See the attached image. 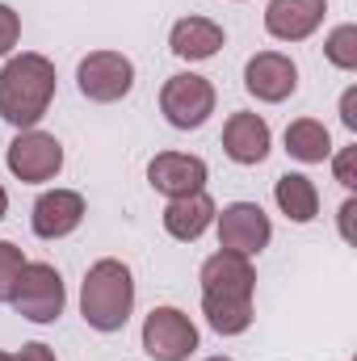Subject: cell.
Listing matches in <instances>:
<instances>
[{
    "instance_id": "6da1fadb",
    "label": "cell",
    "mask_w": 357,
    "mask_h": 361,
    "mask_svg": "<svg viewBox=\"0 0 357 361\" xmlns=\"http://www.w3.org/2000/svg\"><path fill=\"white\" fill-rule=\"evenodd\" d=\"M253 290L257 269L248 257L214 252L202 265V311L219 336H240L253 324Z\"/></svg>"
},
{
    "instance_id": "7a4b0ae2",
    "label": "cell",
    "mask_w": 357,
    "mask_h": 361,
    "mask_svg": "<svg viewBox=\"0 0 357 361\" xmlns=\"http://www.w3.org/2000/svg\"><path fill=\"white\" fill-rule=\"evenodd\" d=\"M55 101V63L47 55H13L0 68V118L17 130H34Z\"/></svg>"
},
{
    "instance_id": "3957f363",
    "label": "cell",
    "mask_w": 357,
    "mask_h": 361,
    "mask_svg": "<svg viewBox=\"0 0 357 361\" xmlns=\"http://www.w3.org/2000/svg\"><path fill=\"white\" fill-rule=\"evenodd\" d=\"M135 311V277L122 261L105 257L85 273V286H80V315L85 324L97 332H118L126 328Z\"/></svg>"
},
{
    "instance_id": "277c9868",
    "label": "cell",
    "mask_w": 357,
    "mask_h": 361,
    "mask_svg": "<svg viewBox=\"0 0 357 361\" xmlns=\"http://www.w3.org/2000/svg\"><path fill=\"white\" fill-rule=\"evenodd\" d=\"M8 302H13L17 315L30 319V324H55V319L63 315V302H68L59 269L47 265V261H25V269L17 277Z\"/></svg>"
},
{
    "instance_id": "5b68a950",
    "label": "cell",
    "mask_w": 357,
    "mask_h": 361,
    "mask_svg": "<svg viewBox=\"0 0 357 361\" xmlns=\"http://www.w3.org/2000/svg\"><path fill=\"white\" fill-rule=\"evenodd\" d=\"M160 109H164L169 126H177V130H198V126L214 114V85H210L206 76H193V72L169 76L164 89H160Z\"/></svg>"
},
{
    "instance_id": "8992f818",
    "label": "cell",
    "mask_w": 357,
    "mask_h": 361,
    "mask_svg": "<svg viewBox=\"0 0 357 361\" xmlns=\"http://www.w3.org/2000/svg\"><path fill=\"white\" fill-rule=\"evenodd\" d=\"M76 85L97 105L122 101L126 92L135 89V63L126 55H118V51H92L76 68Z\"/></svg>"
},
{
    "instance_id": "52a82bcc",
    "label": "cell",
    "mask_w": 357,
    "mask_h": 361,
    "mask_svg": "<svg viewBox=\"0 0 357 361\" xmlns=\"http://www.w3.org/2000/svg\"><path fill=\"white\" fill-rule=\"evenodd\" d=\"M198 349V328L177 307H156L143 319V353L152 361H185Z\"/></svg>"
},
{
    "instance_id": "ba28073f",
    "label": "cell",
    "mask_w": 357,
    "mask_h": 361,
    "mask_svg": "<svg viewBox=\"0 0 357 361\" xmlns=\"http://www.w3.org/2000/svg\"><path fill=\"white\" fill-rule=\"evenodd\" d=\"M269 240H273V227H269V214L257 202H231L223 206L219 214V248L223 252H236V257H257L265 252Z\"/></svg>"
},
{
    "instance_id": "9c48e42d",
    "label": "cell",
    "mask_w": 357,
    "mask_h": 361,
    "mask_svg": "<svg viewBox=\"0 0 357 361\" xmlns=\"http://www.w3.org/2000/svg\"><path fill=\"white\" fill-rule=\"evenodd\" d=\"M63 169V147L55 135L47 130H21L8 143V173L25 185H42V180L59 177Z\"/></svg>"
},
{
    "instance_id": "30bf717a",
    "label": "cell",
    "mask_w": 357,
    "mask_h": 361,
    "mask_svg": "<svg viewBox=\"0 0 357 361\" xmlns=\"http://www.w3.org/2000/svg\"><path fill=\"white\" fill-rule=\"evenodd\" d=\"M244 89L253 92L257 101H265V105H277V101H286L290 92L298 89V68L282 51H261L244 68Z\"/></svg>"
},
{
    "instance_id": "8fae6325",
    "label": "cell",
    "mask_w": 357,
    "mask_h": 361,
    "mask_svg": "<svg viewBox=\"0 0 357 361\" xmlns=\"http://www.w3.org/2000/svg\"><path fill=\"white\" fill-rule=\"evenodd\" d=\"M30 223H34L38 240H63V235H72L85 223V197L76 189H47L34 202Z\"/></svg>"
},
{
    "instance_id": "7c38bea8",
    "label": "cell",
    "mask_w": 357,
    "mask_h": 361,
    "mask_svg": "<svg viewBox=\"0 0 357 361\" xmlns=\"http://www.w3.org/2000/svg\"><path fill=\"white\" fill-rule=\"evenodd\" d=\"M147 180L169 202L173 197H189V193H198L206 185V160L202 156H189V152H160L147 164Z\"/></svg>"
},
{
    "instance_id": "4fadbf2b",
    "label": "cell",
    "mask_w": 357,
    "mask_h": 361,
    "mask_svg": "<svg viewBox=\"0 0 357 361\" xmlns=\"http://www.w3.org/2000/svg\"><path fill=\"white\" fill-rule=\"evenodd\" d=\"M328 0H269L265 4V30L277 42H303L324 25Z\"/></svg>"
},
{
    "instance_id": "5bb4252c",
    "label": "cell",
    "mask_w": 357,
    "mask_h": 361,
    "mask_svg": "<svg viewBox=\"0 0 357 361\" xmlns=\"http://www.w3.org/2000/svg\"><path fill=\"white\" fill-rule=\"evenodd\" d=\"M223 152L236 164H261L269 156V122L261 114H231L223 126Z\"/></svg>"
},
{
    "instance_id": "9a60e30c",
    "label": "cell",
    "mask_w": 357,
    "mask_h": 361,
    "mask_svg": "<svg viewBox=\"0 0 357 361\" xmlns=\"http://www.w3.org/2000/svg\"><path fill=\"white\" fill-rule=\"evenodd\" d=\"M219 47H223V25L210 17H181L169 34V51L177 59H189V63L219 55Z\"/></svg>"
},
{
    "instance_id": "2e32d148",
    "label": "cell",
    "mask_w": 357,
    "mask_h": 361,
    "mask_svg": "<svg viewBox=\"0 0 357 361\" xmlns=\"http://www.w3.org/2000/svg\"><path fill=\"white\" fill-rule=\"evenodd\" d=\"M210 223H214V197L206 189H198L189 197H173L169 210H164V231L181 244H193Z\"/></svg>"
},
{
    "instance_id": "e0dca14e",
    "label": "cell",
    "mask_w": 357,
    "mask_h": 361,
    "mask_svg": "<svg viewBox=\"0 0 357 361\" xmlns=\"http://www.w3.org/2000/svg\"><path fill=\"white\" fill-rule=\"evenodd\" d=\"M273 197H277V206H282V214H286L290 223H311V219L320 214V189H315V180L303 177V173L277 177Z\"/></svg>"
},
{
    "instance_id": "ac0fdd59",
    "label": "cell",
    "mask_w": 357,
    "mask_h": 361,
    "mask_svg": "<svg viewBox=\"0 0 357 361\" xmlns=\"http://www.w3.org/2000/svg\"><path fill=\"white\" fill-rule=\"evenodd\" d=\"M286 152H290L294 160H303V164H324V160L332 156V135H328L324 122L298 118V122L286 126Z\"/></svg>"
},
{
    "instance_id": "d6986e66",
    "label": "cell",
    "mask_w": 357,
    "mask_h": 361,
    "mask_svg": "<svg viewBox=\"0 0 357 361\" xmlns=\"http://www.w3.org/2000/svg\"><path fill=\"white\" fill-rule=\"evenodd\" d=\"M324 55L332 68L341 72H357V25H337L324 42Z\"/></svg>"
},
{
    "instance_id": "ffe728a7",
    "label": "cell",
    "mask_w": 357,
    "mask_h": 361,
    "mask_svg": "<svg viewBox=\"0 0 357 361\" xmlns=\"http://www.w3.org/2000/svg\"><path fill=\"white\" fill-rule=\"evenodd\" d=\"M21 269H25L21 248H17V244H8V240H0V302H8V298H13V286H17Z\"/></svg>"
},
{
    "instance_id": "44dd1931",
    "label": "cell",
    "mask_w": 357,
    "mask_h": 361,
    "mask_svg": "<svg viewBox=\"0 0 357 361\" xmlns=\"http://www.w3.org/2000/svg\"><path fill=\"white\" fill-rule=\"evenodd\" d=\"M17 38H21V17L8 4H0V55H8L17 47Z\"/></svg>"
},
{
    "instance_id": "7402d4cb",
    "label": "cell",
    "mask_w": 357,
    "mask_h": 361,
    "mask_svg": "<svg viewBox=\"0 0 357 361\" xmlns=\"http://www.w3.org/2000/svg\"><path fill=\"white\" fill-rule=\"evenodd\" d=\"M337 180L345 189L357 185V147H341V156H337Z\"/></svg>"
},
{
    "instance_id": "603a6c76",
    "label": "cell",
    "mask_w": 357,
    "mask_h": 361,
    "mask_svg": "<svg viewBox=\"0 0 357 361\" xmlns=\"http://www.w3.org/2000/svg\"><path fill=\"white\" fill-rule=\"evenodd\" d=\"M17 361H55V349H51V345H42V341H30V345H21Z\"/></svg>"
},
{
    "instance_id": "cb8c5ba5",
    "label": "cell",
    "mask_w": 357,
    "mask_h": 361,
    "mask_svg": "<svg viewBox=\"0 0 357 361\" xmlns=\"http://www.w3.org/2000/svg\"><path fill=\"white\" fill-rule=\"evenodd\" d=\"M341 122H345L349 130H357V89H349L341 97Z\"/></svg>"
},
{
    "instance_id": "d4e9b609",
    "label": "cell",
    "mask_w": 357,
    "mask_h": 361,
    "mask_svg": "<svg viewBox=\"0 0 357 361\" xmlns=\"http://www.w3.org/2000/svg\"><path fill=\"white\" fill-rule=\"evenodd\" d=\"M353 214H357V202L349 197V202L341 206V235H345V240H353Z\"/></svg>"
},
{
    "instance_id": "484cf974",
    "label": "cell",
    "mask_w": 357,
    "mask_h": 361,
    "mask_svg": "<svg viewBox=\"0 0 357 361\" xmlns=\"http://www.w3.org/2000/svg\"><path fill=\"white\" fill-rule=\"evenodd\" d=\"M4 210H8V193H4V185H0V219H4Z\"/></svg>"
},
{
    "instance_id": "4316f807",
    "label": "cell",
    "mask_w": 357,
    "mask_h": 361,
    "mask_svg": "<svg viewBox=\"0 0 357 361\" xmlns=\"http://www.w3.org/2000/svg\"><path fill=\"white\" fill-rule=\"evenodd\" d=\"M0 361H17V357H8V353H0Z\"/></svg>"
},
{
    "instance_id": "83f0119b",
    "label": "cell",
    "mask_w": 357,
    "mask_h": 361,
    "mask_svg": "<svg viewBox=\"0 0 357 361\" xmlns=\"http://www.w3.org/2000/svg\"><path fill=\"white\" fill-rule=\"evenodd\" d=\"M206 361H231V357H206Z\"/></svg>"
}]
</instances>
